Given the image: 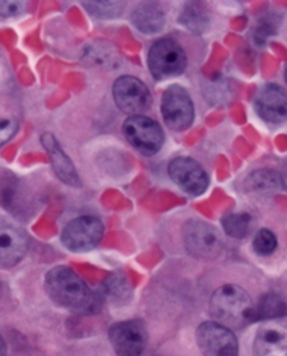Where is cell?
Listing matches in <instances>:
<instances>
[{"label":"cell","instance_id":"obj_17","mask_svg":"<svg viewBox=\"0 0 287 356\" xmlns=\"http://www.w3.org/2000/svg\"><path fill=\"white\" fill-rule=\"evenodd\" d=\"M287 316V303L276 293L263 294L254 305L251 320L254 321H274Z\"/></svg>","mask_w":287,"mask_h":356},{"label":"cell","instance_id":"obj_1","mask_svg":"<svg viewBox=\"0 0 287 356\" xmlns=\"http://www.w3.org/2000/svg\"><path fill=\"white\" fill-rule=\"evenodd\" d=\"M44 284L49 299L71 313L93 314L100 307L97 294L71 268H52L47 273Z\"/></svg>","mask_w":287,"mask_h":356},{"label":"cell","instance_id":"obj_21","mask_svg":"<svg viewBox=\"0 0 287 356\" xmlns=\"http://www.w3.org/2000/svg\"><path fill=\"white\" fill-rule=\"evenodd\" d=\"M104 294L113 302H122L130 298V286L123 275H110L104 282Z\"/></svg>","mask_w":287,"mask_h":356},{"label":"cell","instance_id":"obj_14","mask_svg":"<svg viewBox=\"0 0 287 356\" xmlns=\"http://www.w3.org/2000/svg\"><path fill=\"white\" fill-rule=\"evenodd\" d=\"M255 356H287V323L266 321L254 339Z\"/></svg>","mask_w":287,"mask_h":356},{"label":"cell","instance_id":"obj_25","mask_svg":"<svg viewBox=\"0 0 287 356\" xmlns=\"http://www.w3.org/2000/svg\"><path fill=\"white\" fill-rule=\"evenodd\" d=\"M26 10V3L23 2H0V17L9 19L20 16Z\"/></svg>","mask_w":287,"mask_h":356},{"label":"cell","instance_id":"obj_15","mask_svg":"<svg viewBox=\"0 0 287 356\" xmlns=\"http://www.w3.org/2000/svg\"><path fill=\"white\" fill-rule=\"evenodd\" d=\"M41 144L49 156V161L56 177H58L63 184L71 188H79L82 184L79 179V175L76 172V168L71 161V158L65 154V151L60 145L58 140L55 138V136L51 133H44L41 136Z\"/></svg>","mask_w":287,"mask_h":356},{"label":"cell","instance_id":"obj_3","mask_svg":"<svg viewBox=\"0 0 287 356\" xmlns=\"http://www.w3.org/2000/svg\"><path fill=\"white\" fill-rule=\"evenodd\" d=\"M188 56L185 49L172 38H161L148 52V68L156 81H167L185 72Z\"/></svg>","mask_w":287,"mask_h":356},{"label":"cell","instance_id":"obj_16","mask_svg":"<svg viewBox=\"0 0 287 356\" xmlns=\"http://www.w3.org/2000/svg\"><path fill=\"white\" fill-rule=\"evenodd\" d=\"M131 23L142 34H155L163 29L166 16L158 3L144 2L133 10Z\"/></svg>","mask_w":287,"mask_h":356},{"label":"cell","instance_id":"obj_4","mask_svg":"<svg viewBox=\"0 0 287 356\" xmlns=\"http://www.w3.org/2000/svg\"><path fill=\"white\" fill-rule=\"evenodd\" d=\"M183 243L186 251L199 259H214L224 250L220 231L202 220H190L183 227Z\"/></svg>","mask_w":287,"mask_h":356},{"label":"cell","instance_id":"obj_20","mask_svg":"<svg viewBox=\"0 0 287 356\" xmlns=\"http://www.w3.org/2000/svg\"><path fill=\"white\" fill-rule=\"evenodd\" d=\"M82 5L90 16L100 20L119 19L123 16L126 9L123 2H114V0H111V2H103V0H100V2H83Z\"/></svg>","mask_w":287,"mask_h":356},{"label":"cell","instance_id":"obj_24","mask_svg":"<svg viewBox=\"0 0 287 356\" xmlns=\"http://www.w3.org/2000/svg\"><path fill=\"white\" fill-rule=\"evenodd\" d=\"M19 130V120L12 114L0 113V145L10 141Z\"/></svg>","mask_w":287,"mask_h":356},{"label":"cell","instance_id":"obj_13","mask_svg":"<svg viewBox=\"0 0 287 356\" xmlns=\"http://www.w3.org/2000/svg\"><path fill=\"white\" fill-rule=\"evenodd\" d=\"M255 111L263 122L280 124L287 120V92L276 85L262 86L255 97Z\"/></svg>","mask_w":287,"mask_h":356},{"label":"cell","instance_id":"obj_2","mask_svg":"<svg viewBox=\"0 0 287 356\" xmlns=\"http://www.w3.org/2000/svg\"><path fill=\"white\" fill-rule=\"evenodd\" d=\"M254 302L251 296L237 284L218 287L210 300V314L215 323L227 328H243L252 323Z\"/></svg>","mask_w":287,"mask_h":356},{"label":"cell","instance_id":"obj_11","mask_svg":"<svg viewBox=\"0 0 287 356\" xmlns=\"http://www.w3.org/2000/svg\"><path fill=\"white\" fill-rule=\"evenodd\" d=\"M167 173L185 193L200 196L208 188V175L203 166L189 156H178L172 159L167 166Z\"/></svg>","mask_w":287,"mask_h":356},{"label":"cell","instance_id":"obj_23","mask_svg":"<svg viewBox=\"0 0 287 356\" xmlns=\"http://www.w3.org/2000/svg\"><path fill=\"white\" fill-rule=\"evenodd\" d=\"M254 251L261 257L272 255L277 248V238L269 228H261L254 238Z\"/></svg>","mask_w":287,"mask_h":356},{"label":"cell","instance_id":"obj_7","mask_svg":"<svg viewBox=\"0 0 287 356\" xmlns=\"http://www.w3.org/2000/svg\"><path fill=\"white\" fill-rule=\"evenodd\" d=\"M104 235V225L100 218L81 216L71 220L63 229L61 241L71 252H88L95 250Z\"/></svg>","mask_w":287,"mask_h":356},{"label":"cell","instance_id":"obj_9","mask_svg":"<svg viewBox=\"0 0 287 356\" xmlns=\"http://www.w3.org/2000/svg\"><path fill=\"white\" fill-rule=\"evenodd\" d=\"M113 97L117 107L130 115L142 114L152 103V96L147 85L130 75H123L114 82Z\"/></svg>","mask_w":287,"mask_h":356},{"label":"cell","instance_id":"obj_6","mask_svg":"<svg viewBox=\"0 0 287 356\" xmlns=\"http://www.w3.org/2000/svg\"><path fill=\"white\" fill-rule=\"evenodd\" d=\"M123 134L133 148L147 156L158 154L165 143L162 127L144 114L130 115L123 123Z\"/></svg>","mask_w":287,"mask_h":356},{"label":"cell","instance_id":"obj_8","mask_svg":"<svg viewBox=\"0 0 287 356\" xmlns=\"http://www.w3.org/2000/svg\"><path fill=\"white\" fill-rule=\"evenodd\" d=\"M108 339L117 356H141L148 343V331L141 320H127L110 327Z\"/></svg>","mask_w":287,"mask_h":356},{"label":"cell","instance_id":"obj_10","mask_svg":"<svg viewBox=\"0 0 287 356\" xmlns=\"http://www.w3.org/2000/svg\"><path fill=\"white\" fill-rule=\"evenodd\" d=\"M196 339L204 356H238L237 337L231 330L215 321L199 325Z\"/></svg>","mask_w":287,"mask_h":356},{"label":"cell","instance_id":"obj_27","mask_svg":"<svg viewBox=\"0 0 287 356\" xmlns=\"http://www.w3.org/2000/svg\"><path fill=\"white\" fill-rule=\"evenodd\" d=\"M284 79H286V83H287V64L284 67Z\"/></svg>","mask_w":287,"mask_h":356},{"label":"cell","instance_id":"obj_18","mask_svg":"<svg viewBox=\"0 0 287 356\" xmlns=\"http://www.w3.org/2000/svg\"><path fill=\"white\" fill-rule=\"evenodd\" d=\"M179 23L193 34H203L210 26V13L204 3L189 2L183 8Z\"/></svg>","mask_w":287,"mask_h":356},{"label":"cell","instance_id":"obj_26","mask_svg":"<svg viewBox=\"0 0 287 356\" xmlns=\"http://www.w3.org/2000/svg\"><path fill=\"white\" fill-rule=\"evenodd\" d=\"M6 352H8V348H6V342H5L3 337L0 335V356H6Z\"/></svg>","mask_w":287,"mask_h":356},{"label":"cell","instance_id":"obj_12","mask_svg":"<svg viewBox=\"0 0 287 356\" xmlns=\"http://www.w3.org/2000/svg\"><path fill=\"white\" fill-rule=\"evenodd\" d=\"M28 235L19 224L0 218V269H10L20 264L28 251Z\"/></svg>","mask_w":287,"mask_h":356},{"label":"cell","instance_id":"obj_19","mask_svg":"<svg viewBox=\"0 0 287 356\" xmlns=\"http://www.w3.org/2000/svg\"><path fill=\"white\" fill-rule=\"evenodd\" d=\"M224 232L236 240H243L249 234L252 216L249 213H229L221 218Z\"/></svg>","mask_w":287,"mask_h":356},{"label":"cell","instance_id":"obj_5","mask_svg":"<svg viewBox=\"0 0 287 356\" xmlns=\"http://www.w3.org/2000/svg\"><path fill=\"white\" fill-rule=\"evenodd\" d=\"M161 111L166 126L174 131L188 130L195 120V104L181 85H170L162 95Z\"/></svg>","mask_w":287,"mask_h":356},{"label":"cell","instance_id":"obj_22","mask_svg":"<svg viewBox=\"0 0 287 356\" xmlns=\"http://www.w3.org/2000/svg\"><path fill=\"white\" fill-rule=\"evenodd\" d=\"M249 186L254 191L259 192H266V191H274L280 188V177L277 173L272 170H258L249 176Z\"/></svg>","mask_w":287,"mask_h":356}]
</instances>
